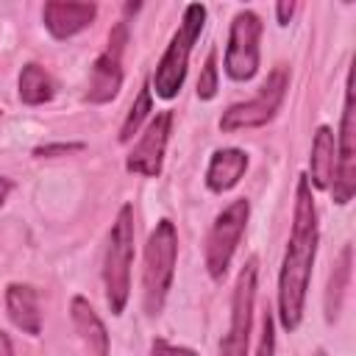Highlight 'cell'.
Segmentation results:
<instances>
[{"mask_svg":"<svg viewBox=\"0 0 356 356\" xmlns=\"http://www.w3.org/2000/svg\"><path fill=\"white\" fill-rule=\"evenodd\" d=\"M314 253H317V209H314L309 178L300 175L295 189L292 234H289V245H286L281 275H278V317L286 331H295L300 325Z\"/></svg>","mask_w":356,"mask_h":356,"instance_id":"6da1fadb","label":"cell"},{"mask_svg":"<svg viewBox=\"0 0 356 356\" xmlns=\"http://www.w3.org/2000/svg\"><path fill=\"white\" fill-rule=\"evenodd\" d=\"M178 256V234L170 220H159L147 236L145 248V270H142V300L147 314H159L175 275Z\"/></svg>","mask_w":356,"mask_h":356,"instance_id":"7a4b0ae2","label":"cell"},{"mask_svg":"<svg viewBox=\"0 0 356 356\" xmlns=\"http://www.w3.org/2000/svg\"><path fill=\"white\" fill-rule=\"evenodd\" d=\"M203 25H206V6L189 3L184 8V19H181L178 31L172 33V39H170L161 61L156 64V72H153V89L161 100H172L181 92L184 78H186L189 53H192V44L197 42Z\"/></svg>","mask_w":356,"mask_h":356,"instance_id":"3957f363","label":"cell"},{"mask_svg":"<svg viewBox=\"0 0 356 356\" xmlns=\"http://www.w3.org/2000/svg\"><path fill=\"white\" fill-rule=\"evenodd\" d=\"M131 261H134V206L125 203L111 225L106 261H103V284L111 314H122L131 295Z\"/></svg>","mask_w":356,"mask_h":356,"instance_id":"277c9868","label":"cell"},{"mask_svg":"<svg viewBox=\"0 0 356 356\" xmlns=\"http://www.w3.org/2000/svg\"><path fill=\"white\" fill-rule=\"evenodd\" d=\"M286 86H289V72L286 67H275L267 81L259 86V95L248 103H234L231 108L222 111L220 117V128L225 134L231 131H242V128H259V125H267L275 111L281 108L284 103V95H286Z\"/></svg>","mask_w":356,"mask_h":356,"instance_id":"5b68a950","label":"cell"},{"mask_svg":"<svg viewBox=\"0 0 356 356\" xmlns=\"http://www.w3.org/2000/svg\"><path fill=\"white\" fill-rule=\"evenodd\" d=\"M248 214H250V203L245 197L228 203L217 214V220L209 231V239H206V267H209V275L214 281H220L228 273V264L234 259L239 236L248 225Z\"/></svg>","mask_w":356,"mask_h":356,"instance_id":"8992f818","label":"cell"},{"mask_svg":"<svg viewBox=\"0 0 356 356\" xmlns=\"http://www.w3.org/2000/svg\"><path fill=\"white\" fill-rule=\"evenodd\" d=\"M253 300H256V259H250L236 278L234 300H231V328L220 342V356H248Z\"/></svg>","mask_w":356,"mask_h":356,"instance_id":"52a82bcc","label":"cell"},{"mask_svg":"<svg viewBox=\"0 0 356 356\" xmlns=\"http://www.w3.org/2000/svg\"><path fill=\"white\" fill-rule=\"evenodd\" d=\"M259 36L261 19L253 11H239L231 22L228 47H225V72L234 81H250L259 70Z\"/></svg>","mask_w":356,"mask_h":356,"instance_id":"ba28073f","label":"cell"},{"mask_svg":"<svg viewBox=\"0 0 356 356\" xmlns=\"http://www.w3.org/2000/svg\"><path fill=\"white\" fill-rule=\"evenodd\" d=\"M356 192V111H353V83L348 75L345 86V108L339 125V156H337V178L331 186L334 203L345 206Z\"/></svg>","mask_w":356,"mask_h":356,"instance_id":"9c48e42d","label":"cell"},{"mask_svg":"<svg viewBox=\"0 0 356 356\" xmlns=\"http://www.w3.org/2000/svg\"><path fill=\"white\" fill-rule=\"evenodd\" d=\"M122 47H125V25L120 22L108 36V47L92 64L89 89H86L89 103H108L117 97V92L122 86V67H120Z\"/></svg>","mask_w":356,"mask_h":356,"instance_id":"30bf717a","label":"cell"},{"mask_svg":"<svg viewBox=\"0 0 356 356\" xmlns=\"http://www.w3.org/2000/svg\"><path fill=\"white\" fill-rule=\"evenodd\" d=\"M170 125H172V111H161L150 120L142 139L128 153V161H125L128 172H136V175H145V178H156L161 172L164 147H167V139H170Z\"/></svg>","mask_w":356,"mask_h":356,"instance_id":"8fae6325","label":"cell"},{"mask_svg":"<svg viewBox=\"0 0 356 356\" xmlns=\"http://www.w3.org/2000/svg\"><path fill=\"white\" fill-rule=\"evenodd\" d=\"M97 14L95 3H64V0H50L42 8L44 17V28L56 36V39H70L78 31H83Z\"/></svg>","mask_w":356,"mask_h":356,"instance_id":"7c38bea8","label":"cell"},{"mask_svg":"<svg viewBox=\"0 0 356 356\" xmlns=\"http://www.w3.org/2000/svg\"><path fill=\"white\" fill-rule=\"evenodd\" d=\"M6 309H8V317L11 323L36 337L42 331V312H39V298H36V289L28 286V284H8L6 289Z\"/></svg>","mask_w":356,"mask_h":356,"instance_id":"4fadbf2b","label":"cell"},{"mask_svg":"<svg viewBox=\"0 0 356 356\" xmlns=\"http://www.w3.org/2000/svg\"><path fill=\"white\" fill-rule=\"evenodd\" d=\"M248 170V153L239 147H222L211 156L209 170H206V186L211 192H228L231 186L239 184V178Z\"/></svg>","mask_w":356,"mask_h":356,"instance_id":"5bb4252c","label":"cell"},{"mask_svg":"<svg viewBox=\"0 0 356 356\" xmlns=\"http://www.w3.org/2000/svg\"><path fill=\"white\" fill-rule=\"evenodd\" d=\"M70 314H72V323H75L83 345L89 348V353L92 356H108V331H106L103 320L97 317V312L89 306V300L75 295L70 303Z\"/></svg>","mask_w":356,"mask_h":356,"instance_id":"9a60e30c","label":"cell"},{"mask_svg":"<svg viewBox=\"0 0 356 356\" xmlns=\"http://www.w3.org/2000/svg\"><path fill=\"white\" fill-rule=\"evenodd\" d=\"M334 131L328 125H320L314 131V142H312V178L309 186L317 189H328L331 186V175H334Z\"/></svg>","mask_w":356,"mask_h":356,"instance_id":"2e32d148","label":"cell"},{"mask_svg":"<svg viewBox=\"0 0 356 356\" xmlns=\"http://www.w3.org/2000/svg\"><path fill=\"white\" fill-rule=\"evenodd\" d=\"M350 264H353V248L345 245L342 253H339V261L334 264L328 286H325V317H328V323H334L339 317V309H342V300H345V292H348V284H350Z\"/></svg>","mask_w":356,"mask_h":356,"instance_id":"e0dca14e","label":"cell"},{"mask_svg":"<svg viewBox=\"0 0 356 356\" xmlns=\"http://www.w3.org/2000/svg\"><path fill=\"white\" fill-rule=\"evenodd\" d=\"M56 95V83L50 72L39 64H25L19 72V100L25 106H42Z\"/></svg>","mask_w":356,"mask_h":356,"instance_id":"ac0fdd59","label":"cell"},{"mask_svg":"<svg viewBox=\"0 0 356 356\" xmlns=\"http://www.w3.org/2000/svg\"><path fill=\"white\" fill-rule=\"evenodd\" d=\"M150 108H153L150 89H147V86H142L139 97L134 100V106H131V111H128V117H125V122H122V128H120V142H128V139L139 131V125H142V120L150 114Z\"/></svg>","mask_w":356,"mask_h":356,"instance_id":"d6986e66","label":"cell"},{"mask_svg":"<svg viewBox=\"0 0 356 356\" xmlns=\"http://www.w3.org/2000/svg\"><path fill=\"white\" fill-rule=\"evenodd\" d=\"M214 95H217V50H211L206 56L203 72L197 78V97L200 100H211Z\"/></svg>","mask_w":356,"mask_h":356,"instance_id":"ffe728a7","label":"cell"},{"mask_svg":"<svg viewBox=\"0 0 356 356\" xmlns=\"http://www.w3.org/2000/svg\"><path fill=\"white\" fill-rule=\"evenodd\" d=\"M275 350V331H273V314L264 312L261 317V339H259V350L256 356H273Z\"/></svg>","mask_w":356,"mask_h":356,"instance_id":"44dd1931","label":"cell"},{"mask_svg":"<svg viewBox=\"0 0 356 356\" xmlns=\"http://www.w3.org/2000/svg\"><path fill=\"white\" fill-rule=\"evenodd\" d=\"M81 142H67V145H42L33 150V156H64V153H75L81 150Z\"/></svg>","mask_w":356,"mask_h":356,"instance_id":"7402d4cb","label":"cell"},{"mask_svg":"<svg viewBox=\"0 0 356 356\" xmlns=\"http://www.w3.org/2000/svg\"><path fill=\"white\" fill-rule=\"evenodd\" d=\"M153 356H197V353H195V350H189V348L167 345L164 339H156V342H153Z\"/></svg>","mask_w":356,"mask_h":356,"instance_id":"603a6c76","label":"cell"},{"mask_svg":"<svg viewBox=\"0 0 356 356\" xmlns=\"http://www.w3.org/2000/svg\"><path fill=\"white\" fill-rule=\"evenodd\" d=\"M292 11H295V3H289V0H284V3H278V6H275V14H278V22H281V25H286V22H289V17H292Z\"/></svg>","mask_w":356,"mask_h":356,"instance_id":"cb8c5ba5","label":"cell"},{"mask_svg":"<svg viewBox=\"0 0 356 356\" xmlns=\"http://www.w3.org/2000/svg\"><path fill=\"white\" fill-rule=\"evenodd\" d=\"M0 356H14V350H11V339H8L6 331H0Z\"/></svg>","mask_w":356,"mask_h":356,"instance_id":"d4e9b609","label":"cell"},{"mask_svg":"<svg viewBox=\"0 0 356 356\" xmlns=\"http://www.w3.org/2000/svg\"><path fill=\"white\" fill-rule=\"evenodd\" d=\"M8 192H11V181L0 175V209H3V203H6V197H8Z\"/></svg>","mask_w":356,"mask_h":356,"instance_id":"484cf974","label":"cell"},{"mask_svg":"<svg viewBox=\"0 0 356 356\" xmlns=\"http://www.w3.org/2000/svg\"><path fill=\"white\" fill-rule=\"evenodd\" d=\"M314 356H325V350H314Z\"/></svg>","mask_w":356,"mask_h":356,"instance_id":"4316f807","label":"cell"},{"mask_svg":"<svg viewBox=\"0 0 356 356\" xmlns=\"http://www.w3.org/2000/svg\"><path fill=\"white\" fill-rule=\"evenodd\" d=\"M0 114H3V111H0Z\"/></svg>","mask_w":356,"mask_h":356,"instance_id":"83f0119b","label":"cell"}]
</instances>
